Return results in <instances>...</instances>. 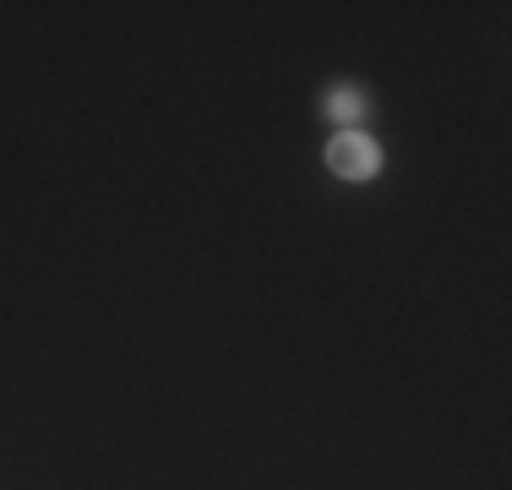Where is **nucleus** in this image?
Returning <instances> with one entry per match:
<instances>
[{
    "label": "nucleus",
    "mask_w": 512,
    "mask_h": 490,
    "mask_svg": "<svg viewBox=\"0 0 512 490\" xmlns=\"http://www.w3.org/2000/svg\"><path fill=\"white\" fill-rule=\"evenodd\" d=\"M365 109V98H360V88H349V82H338L333 93H327V115H338V120H355Z\"/></svg>",
    "instance_id": "obj_2"
},
{
    "label": "nucleus",
    "mask_w": 512,
    "mask_h": 490,
    "mask_svg": "<svg viewBox=\"0 0 512 490\" xmlns=\"http://www.w3.org/2000/svg\"><path fill=\"white\" fill-rule=\"evenodd\" d=\"M327 164L344 180H371L376 169H382V147L365 137V131H338V137L327 142Z\"/></svg>",
    "instance_id": "obj_1"
}]
</instances>
